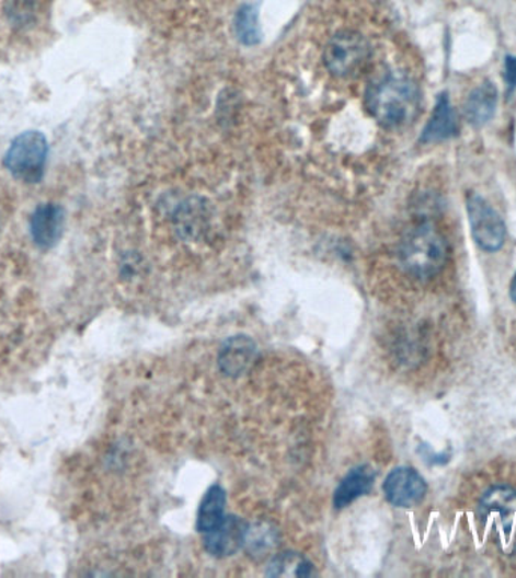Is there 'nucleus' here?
Listing matches in <instances>:
<instances>
[{
    "label": "nucleus",
    "mask_w": 516,
    "mask_h": 578,
    "mask_svg": "<svg viewBox=\"0 0 516 578\" xmlns=\"http://www.w3.org/2000/svg\"><path fill=\"white\" fill-rule=\"evenodd\" d=\"M427 485L417 470L412 467L394 469L383 482L387 500L398 508H411L426 496Z\"/></svg>",
    "instance_id": "7"
},
{
    "label": "nucleus",
    "mask_w": 516,
    "mask_h": 578,
    "mask_svg": "<svg viewBox=\"0 0 516 578\" xmlns=\"http://www.w3.org/2000/svg\"><path fill=\"white\" fill-rule=\"evenodd\" d=\"M313 574V565L294 552L277 554L267 566V576L271 577H310Z\"/></svg>",
    "instance_id": "15"
},
{
    "label": "nucleus",
    "mask_w": 516,
    "mask_h": 578,
    "mask_svg": "<svg viewBox=\"0 0 516 578\" xmlns=\"http://www.w3.org/2000/svg\"><path fill=\"white\" fill-rule=\"evenodd\" d=\"M274 530L270 528H255L248 530L245 544L251 547L252 553H263L265 550L272 548L274 542Z\"/></svg>",
    "instance_id": "17"
},
{
    "label": "nucleus",
    "mask_w": 516,
    "mask_h": 578,
    "mask_svg": "<svg viewBox=\"0 0 516 578\" xmlns=\"http://www.w3.org/2000/svg\"><path fill=\"white\" fill-rule=\"evenodd\" d=\"M504 80L509 84V90L514 91L516 88V58H507L504 62Z\"/></svg>",
    "instance_id": "18"
},
{
    "label": "nucleus",
    "mask_w": 516,
    "mask_h": 578,
    "mask_svg": "<svg viewBox=\"0 0 516 578\" xmlns=\"http://www.w3.org/2000/svg\"><path fill=\"white\" fill-rule=\"evenodd\" d=\"M497 88L490 82L480 84L470 95H468L463 112L468 123L474 127L485 126L488 120L494 116L497 107Z\"/></svg>",
    "instance_id": "12"
},
{
    "label": "nucleus",
    "mask_w": 516,
    "mask_h": 578,
    "mask_svg": "<svg viewBox=\"0 0 516 578\" xmlns=\"http://www.w3.org/2000/svg\"><path fill=\"white\" fill-rule=\"evenodd\" d=\"M64 223H66V217L59 205H38L37 210L31 217L32 240L38 247H54L61 240Z\"/></svg>",
    "instance_id": "8"
},
{
    "label": "nucleus",
    "mask_w": 516,
    "mask_h": 578,
    "mask_svg": "<svg viewBox=\"0 0 516 578\" xmlns=\"http://www.w3.org/2000/svg\"><path fill=\"white\" fill-rule=\"evenodd\" d=\"M400 263L411 276L429 279L443 270L447 261V243L432 223L412 228L400 244Z\"/></svg>",
    "instance_id": "2"
},
{
    "label": "nucleus",
    "mask_w": 516,
    "mask_h": 578,
    "mask_svg": "<svg viewBox=\"0 0 516 578\" xmlns=\"http://www.w3.org/2000/svg\"><path fill=\"white\" fill-rule=\"evenodd\" d=\"M375 470L369 465H359L352 469L334 494V506L337 509L346 508L355 500L370 492L375 484Z\"/></svg>",
    "instance_id": "10"
},
{
    "label": "nucleus",
    "mask_w": 516,
    "mask_h": 578,
    "mask_svg": "<svg viewBox=\"0 0 516 578\" xmlns=\"http://www.w3.org/2000/svg\"><path fill=\"white\" fill-rule=\"evenodd\" d=\"M255 357V345L250 337L236 336L228 339L221 348L219 365L227 375H240L248 371Z\"/></svg>",
    "instance_id": "11"
},
{
    "label": "nucleus",
    "mask_w": 516,
    "mask_h": 578,
    "mask_svg": "<svg viewBox=\"0 0 516 578\" xmlns=\"http://www.w3.org/2000/svg\"><path fill=\"white\" fill-rule=\"evenodd\" d=\"M248 525L239 517H226V520L211 532L206 533L204 545L216 557H227L238 553L245 544Z\"/></svg>",
    "instance_id": "9"
},
{
    "label": "nucleus",
    "mask_w": 516,
    "mask_h": 578,
    "mask_svg": "<svg viewBox=\"0 0 516 578\" xmlns=\"http://www.w3.org/2000/svg\"><path fill=\"white\" fill-rule=\"evenodd\" d=\"M456 135V120L454 108L450 106L447 95L439 96L437 107L432 114L429 123L424 128L422 142H439V140L449 139Z\"/></svg>",
    "instance_id": "13"
},
{
    "label": "nucleus",
    "mask_w": 516,
    "mask_h": 578,
    "mask_svg": "<svg viewBox=\"0 0 516 578\" xmlns=\"http://www.w3.org/2000/svg\"><path fill=\"white\" fill-rule=\"evenodd\" d=\"M226 504L227 497L222 487L214 485L209 488L198 509L197 529L199 532L206 535L226 520Z\"/></svg>",
    "instance_id": "14"
},
{
    "label": "nucleus",
    "mask_w": 516,
    "mask_h": 578,
    "mask_svg": "<svg viewBox=\"0 0 516 578\" xmlns=\"http://www.w3.org/2000/svg\"><path fill=\"white\" fill-rule=\"evenodd\" d=\"M467 212L478 246L486 252L500 251L506 240V224L498 212L479 195L468 196Z\"/></svg>",
    "instance_id": "6"
},
{
    "label": "nucleus",
    "mask_w": 516,
    "mask_h": 578,
    "mask_svg": "<svg viewBox=\"0 0 516 578\" xmlns=\"http://www.w3.org/2000/svg\"><path fill=\"white\" fill-rule=\"evenodd\" d=\"M49 147L39 131H26L18 136L8 148L3 164L10 174L23 183H39L46 171Z\"/></svg>",
    "instance_id": "4"
},
{
    "label": "nucleus",
    "mask_w": 516,
    "mask_h": 578,
    "mask_svg": "<svg viewBox=\"0 0 516 578\" xmlns=\"http://www.w3.org/2000/svg\"><path fill=\"white\" fill-rule=\"evenodd\" d=\"M366 107L382 127L408 126L417 116L420 107L417 84L400 76L375 80L366 91Z\"/></svg>",
    "instance_id": "1"
},
{
    "label": "nucleus",
    "mask_w": 516,
    "mask_h": 578,
    "mask_svg": "<svg viewBox=\"0 0 516 578\" xmlns=\"http://www.w3.org/2000/svg\"><path fill=\"white\" fill-rule=\"evenodd\" d=\"M480 524L490 528L504 554L516 553V489L494 485L483 493L478 506Z\"/></svg>",
    "instance_id": "3"
},
{
    "label": "nucleus",
    "mask_w": 516,
    "mask_h": 578,
    "mask_svg": "<svg viewBox=\"0 0 516 578\" xmlns=\"http://www.w3.org/2000/svg\"><path fill=\"white\" fill-rule=\"evenodd\" d=\"M236 32L243 44H255L259 42L257 18L250 7L242 8L236 18Z\"/></svg>",
    "instance_id": "16"
},
{
    "label": "nucleus",
    "mask_w": 516,
    "mask_h": 578,
    "mask_svg": "<svg viewBox=\"0 0 516 578\" xmlns=\"http://www.w3.org/2000/svg\"><path fill=\"white\" fill-rule=\"evenodd\" d=\"M511 299L512 301H514V303H516V273H515V276H514V279H512V282H511Z\"/></svg>",
    "instance_id": "19"
},
{
    "label": "nucleus",
    "mask_w": 516,
    "mask_h": 578,
    "mask_svg": "<svg viewBox=\"0 0 516 578\" xmlns=\"http://www.w3.org/2000/svg\"><path fill=\"white\" fill-rule=\"evenodd\" d=\"M370 48L357 32L343 31L332 36L323 51V63L332 76L340 79L357 74L369 60Z\"/></svg>",
    "instance_id": "5"
}]
</instances>
